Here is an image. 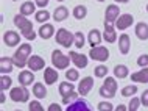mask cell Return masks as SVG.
Instances as JSON below:
<instances>
[{
    "mask_svg": "<svg viewBox=\"0 0 148 111\" xmlns=\"http://www.w3.org/2000/svg\"><path fill=\"white\" fill-rule=\"evenodd\" d=\"M14 25L21 30V34L27 41H34L36 39V31L33 28V22L27 19V16H22L21 13L14 16Z\"/></svg>",
    "mask_w": 148,
    "mask_h": 111,
    "instance_id": "6da1fadb",
    "label": "cell"
},
{
    "mask_svg": "<svg viewBox=\"0 0 148 111\" xmlns=\"http://www.w3.org/2000/svg\"><path fill=\"white\" fill-rule=\"evenodd\" d=\"M30 57H31V44H28V42L21 44V47H19V49L14 52V55H13L14 66L19 67V69H23V67L28 64Z\"/></svg>",
    "mask_w": 148,
    "mask_h": 111,
    "instance_id": "7a4b0ae2",
    "label": "cell"
},
{
    "mask_svg": "<svg viewBox=\"0 0 148 111\" xmlns=\"http://www.w3.org/2000/svg\"><path fill=\"white\" fill-rule=\"evenodd\" d=\"M117 81H115L114 77H106L103 85L100 86L98 89V94L105 99H114L115 97V92H117Z\"/></svg>",
    "mask_w": 148,
    "mask_h": 111,
    "instance_id": "3957f363",
    "label": "cell"
},
{
    "mask_svg": "<svg viewBox=\"0 0 148 111\" xmlns=\"http://www.w3.org/2000/svg\"><path fill=\"white\" fill-rule=\"evenodd\" d=\"M70 57L69 55H64L61 50H53L51 52V64H53L55 69H69V64H70Z\"/></svg>",
    "mask_w": 148,
    "mask_h": 111,
    "instance_id": "277c9868",
    "label": "cell"
},
{
    "mask_svg": "<svg viewBox=\"0 0 148 111\" xmlns=\"http://www.w3.org/2000/svg\"><path fill=\"white\" fill-rule=\"evenodd\" d=\"M10 99L13 102H17V103H27L30 100V91L27 89V86H16V88H11L10 91Z\"/></svg>",
    "mask_w": 148,
    "mask_h": 111,
    "instance_id": "5b68a950",
    "label": "cell"
},
{
    "mask_svg": "<svg viewBox=\"0 0 148 111\" xmlns=\"http://www.w3.org/2000/svg\"><path fill=\"white\" fill-rule=\"evenodd\" d=\"M56 44H61L66 49H70L72 44H75V33H70L67 28H59L55 34Z\"/></svg>",
    "mask_w": 148,
    "mask_h": 111,
    "instance_id": "8992f818",
    "label": "cell"
},
{
    "mask_svg": "<svg viewBox=\"0 0 148 111\" xmlns=\"http://www.w3.org/2000/svg\"><path fill=\"white\" fill-rule=\"evenodd\" d=\"M66 111H94V106L86 99L78 97L77 100H73L72 103H69L66 106Z\"/></svg>",
    "mask_w": 148,
    "mask_h": 111,
    "instance_id": "52a82bcc",
    "label": "cell"
},
{
    "mask_svg": "<svg viewBox=\"0 0 148 111\" xmlns=\"http://www.w3.org/2000/svg\"><path fill=\"white\" fill-rule=\"evenodd\" d=\"M89 57L95 61H100V63H105L109 59V50L108 47L105 46H97V47H92L90 52H89Z\"/></svg>",
    "mask_w": 148,
    "mask_h": 111,
    "instance_id": "ba28073f",
    "label": "cell"
},
{
    "mask_svg": "<svg viewBox=\"0 0 148 111\" xmlns=\"http://www.w3.org/2000/svg\"><path fill=\"white\" fill-rule=\"evenodd\" d=\"M3 44L6 47H16L21 44V34L17 31H13V30H6L3 33Z\"/></svg>",
    "mask_w": 148,
    "mask_h": 111,
    "instance_id": "9c48e42d",
    "label": "cell"
},
{
    "mask_svg": "<svg viewBox=\"0 0 148 111\" xmlns=\"http://www.w3.org/2000/svg\"><path fill=\"white\" fill-rule=\"evenodd\" d=\"M114 23H109V22H105V31H103V39L108 42V44H112V42L119 41V36H117V31H115Z\"/></svg>",
    "mask_w": 148,
    "mask_h": 111,
    "instance_id": "30bf717a",
    "label": "cell"
},
{
    "mask_svg": "<svg viewBox=\"0 0 148 111\" xmlns=\"http://www.w3.org/2000/svg\"><path fill=\"white\" fill-rule=\"evenodd\" d=\"M134 23V17H133V14H120V17L115 21V28L120 30V31H123V30H126V28H130L131 25Z\"/></svg>",
    "mask_w": 148,
    "mask_h": 111,
    "instance_id": "8fae6325",
    "label": "cell"
},
{
    "mask_svg": "<svg viewBox=\"0 0 148 111\" xmlns=\"http://www.w3.org/2000/svg\"><path fill=\"white\" fill-rule=\"evenodd\" d=\"M69 57H70L72 63L75 64L77 69H84V67L87 66V63H89V58H87L86 55H81L78 52H70Z\"/></svg>",
    "mask_w": 148,
    "mask_h": 111,
    "instance_id": "7c38bea8",
    "label": "cell"
},
{
    "mask_svg": "<svg viewBox=\"0 0 148 111\" xmlns=\"http://www.w3.org/2000/svg\"><path fill=\"white\" fill-rule=\"evenodd\" d=\"M27 67H28L30 70H33V72H38V70H41L45 67V61H44V58L39 57V55H31Z\"/></svg>",
    "mask_w": 148,
    "mask_h": 111,
    "instance_id": "4fadbf2b",
    "label": "cell"
},
{
    "mask_svg": "<svg viewBox=\"0 0 148 111\" xmlns=\"http://www.w3.org/2000/svg\"><path fill=\"white\" fill-rule=\"evenodd\" d=\"M120 17V8L117 5H109L105 11V22H109V23H115V21Z\"/></svg>",
    "mask_w": 148,
    "mask_h": 111,
    "instance_id": "5bb4252c",
    "label": "cell"
},
{
    "mask_svg": "<svg viewBox=\"0 0 148 111\" xmlns=\"http://www.w3.org/2000/svg\"><path fill=\"white\" fill-rule=\"evenodd\" d=\"M92 88H94V78L92 77H84L78 83V94L79 96H86V94L90 92Z\"/></svg>",
    "mask_w": 148,
    "mask_h": 111,
    "instance_id": "9a60e30c",
    "label": "cell"
},
{
    "mask_svg": "<svg viewBox=\"0 0 148 111\" xmlns=\"http://www.w3.org/2000/svg\"><path fill=\"white\" fill-rule=\"evenodd\" d=\"M119 50H120V53L122 55H128L130 53V49H131V39L130 36H128L126 33H122L120 34V38H119Z\"/></svg>",
    "mask_w": 148,
    "mask_h": 111,
    "instance_id": "2e32d148",
    "label": "cell"
},
{
    "mask_svg": "<svg viewBox=\"0 0 148 111\" xmlns=\"http://www.w3.org/2000/svg\"><path fill=\"white\" fill-rule=\"evenodd\" d=\"M59 78V74L55 67H45V72H44V81L45 85H55Z\"/></svg>",
    "mask_w": 148,
    "mask_h": 111,
    "instance_id": "e0dca14e",
    "label": "cell"
},
{
    "mask_svg": "<svg viewBox=\"0 0 148 111\" xmlns=\"http://www.w3.org/2000/svg\"><path fill=\"white\" fill-rule=\"evenodd\" d=\"M17 78H19L21 86H30L34 81V72L33 70H22V72H19Z\"/></svg>",
    "mask_w": 148,
    "mask_h": 111,
    "instance_id": "ac0fdd59",
    "label": "cell"
},
{
    "mask_svg": "<svg viewBox=\"0 0 148 111\" xmlns=\"http://www.w3.org/2000/svg\"><path fill=\"white\" fill-rule=\"evenodd\" d=\"M13 69H14L13 58H10V57H2L0 58V72H2L3 75L13 72Z\"/></svg>",
    "mask_w": 148,
    "mask_h": 111,
    "instance_id": "d6986e66",
    "label": "cell"
},
{
    "mask_svg": "<svg viewBox=\"0 0 148 111\" xmlns=\"http://www.w3.org/2000/svg\"><path fill=\"white\" fill-rule=\"evenodd\" d=\"M101 39H103V34L100 33L97 28H92L87 34V42L90 44V47H97L101 44Z\"/></svg>",
    "mask_w": 148,
    "mask_h": 111,
    "instance_id": "ffe728a7",
    "label": "cell"
},
{
    "mask_svg": "<svg viewBox=\"0 0 148 111\" xmlns=\"http://www.w3.org/2000/svg\"><path fill=\"white\" fill-rule=\"evenodd\" d=\"M134 31H136V36L140 39V41H147L148 39V23L137 22L134 27Z\"/></svg>",
    "mask_w": 148,
    "mask_h": 111,
    "instance_id": "44dd1931",
    "label": "cell"
},
{
    "mask_svg": "<svg viewBox=\"0 0 148 111\" xmlns=\"http://www.w3.org/2000/svg\"><path fill=\"white\" fill-rule=\"evenodd\" d=\"M131 81L136 83H148V67H142L140 70L131 74Z\"/></svg>",
    "mask_w": 148,
    "mask_h": 111,
    "instance_id": "7402d4cb",
    "label": "cell"
},
{
    "mask_svg": "<svg viewBox=\"0 0 148 111\" xmlns=\"http://www.w3.org/2000/svg\"><path fill=\"white\" fill-rule=\"evenodd\" d=\"M39 36H41L42 39H50L51 36H53V34H56L55 33V27L51 25V23H42L41 25V28H39Z\"/></svg>",
    "mask_w": 148,
    "mask_h": 111,
    "instance_id": "603a6c76",
    "label": "cell"
},
{
    "mask_svg": "<svg viewBox=\"0 0 148 111\" xmlns=\"http://www.w3.org/2000/svg\"><path fill=\"white\" fill-rule=\"evenodd\" d=\"M69 17V10L66 6H56V10L53 11V19L56 22H62Z\"/></svg>",
    "mask_w": 148,
    "mask_h": 111,
    "instance_id": "cb8c5ba5",
    "label": "cell"
},
{
    "mask_svg": "<svg viewBox=\"0 0 148 111\" xmlns=\"http://www.w3.org/2000/svg\"><path fill=\"white\" fill-rule=\"evenodd\" d=\"M33 96L36 99H45L47 96V89H45V85H42V83L36 81L33 85Z\"/></svg>",
    "mask_w": 148,
    "mask_h": 111,
    "instance_id": "d4e9b609",
    "label": "cell"
},
{
    "mask_svg": "<svg viewBox=\"0 0 148 111\" xmlns=\"http://www.w3.org/2000/svg\"><path fill=\"white\" fill-rule=\"evenodd\" d=\"M21 14L22 16L36 14V3H33V2H23L22 6H21Z\"/></svg>",
    "mask_w": 148,
    "mask_h": 111,
    "instance_id": "484cf974",
    "label": "cell"
},
{
    "mask_svg": "<svg viewBox=\"0 0 148 111\" xmlns=\"http://www.w3.org/2000/svg\"><path fill=\"white\" fill-rule=\"evenodd\" d=\"M75 91V86L72 81H62L61 85H59V94H61V97H66L69 96L70 92H73Z\"/></svg>",
    "mask_w": 148,
    "mask_h": 111,
    "instance_id": "4316f807",
    "label": "cell"
},
{
    "mask_svg": "<svg viewBox=\"0 0 148 111\" xmlns=\"http://www.w3.org/2000/svg\"><path fill=\"white\" fill-rule=\"evenodd\" d=\"M114 75H115V78H126L128 75H130V69L125 66V64H117L114 67Z\"/></svg>",
    "mask_w": 148,
    "mask_h": 111,
    "instance_id": "83f0119b",
    "label": "cell"
},
{
    "mask_svg": "<svg viewBox=\"0 0 148 111\" xmlns=\"http://www.w3.org/2000/svg\"><path fill=\"white\" fill-rule=\"evenodd\" d=\"M72 14H73L75 19H78V21H83V19L87 16V8L84 5H77L73 8V11H72Z\"/></svg>",
    "mask_w": 148,
    "mask_h": 111,
    "instance_id": "f1b7e54d",
    "label": "cell"
},
{
    "mask_svg": "<svg viewBox=\"0 0 148 111\" xmlns=\"http://www.w3.org/2000/svg\"><path fill=\"white\" fill-rule=\"evenodd\" d=\"M50 19V13L47 10H39V11H36V14H34V21L36 22H39V23H47V21Z\"/></svg>",
    "mask_w": 148,
    "mask_h": 111,
    "instance_id": "f546056e",
    "label": "cell"
},
{
    "mask_svg": "<svg viewBox=\"0 0 148 111\" xmlns=\"http://www.w3.org/2000/svg\"><path fill=\"white\" fill-rule=\"evenodd\" d=\"M77 49H83L86 46V36L83 34V31H77L75 33V44H73Z\"/></svg>",
    "mask_w": 148,
    "mask_h": 111,
    "instance_id": "4dcf8cb0",
    "label": "cell"
},
{
    "mask_svg": "<svg viewBox=\"0 0 148 111\" xmlns=\"http://www.w3.org/2000/svg\"><path fill=\"white\" fill-rule=\"evenodd\" d=\"M136 92H137V86L136 85H128L120 91V94H122L123 97H134Z\"/></svg>",
    "mask_w": 148,
    "mask_h": 111,
    "instance_id": "1f68e13d",
    "label": "cell"
},
{
    "mask_svg": "<svg viewBox=\"0 0 148 111\" xmlns=\"http://www.w3.org/2000/svg\"><path fill=\"white\" fill-rule=\"evenodd\" d=\"M66 78H67V81H77L78 78H79V72H78V69H66Z\"/></svg>",
    "mask_w": 148,
    "mask_h": 111,
    "instance_id": "d6a6232c",
    "label": "cell"
},
{
    "mask_svg": "<svg viewBox=\"0 0 148 111\" xmlns=\"http://www.w3.org/2000/svg\"><path fill=\"white\" fill-rule=\"evenodd\" d=\"M94 75H95L97 78H106V77H108V67L103 66V64L97 66V67L94 69Z\"/></svg>",
    "mask_w": 148,
    "mask_h": 111,
    "instance_id": "836d02e7",
    "label": "cell"
},
{
    "mask_svg": "<svg viewBox=\"0 0 148 111\" xmlns=\"http://www.w3.org/2000/svg\"><path fill=\"white\" fill-rule=\"evenodd\" d=\"M140 105H142L140 97H136V96H134V97H131L130 103H128V111H137Z\"/></svg>",
    "mask_w": 148,
    "mask_h": 111,
    "instance_id": "e575fe53",
    "label": "cell"
},
{
    "mask_svg": "<svg viewBox=\"0 0 148 111\" xmlns=\"http://www.w3.org/2000/svg\"><path fill=\"white\" fill-rule=\"evenodd\" d=\"M11 85H13V80H11L8 75H2V78H0V89L6 91V89L11 88Z\"/></svg>",
    "mask_w": 148,
    "mask_h": 111,
    "instance_id": "d590c367",
    "label": "cell"
},
{
    "mask_svg": "<svg viewBox=\"0 0 148 111\" xmlns=\"http://www.w3.org/2000/svg\"><path fill=\"white\" fill-rule=\"evenodd\" d=\"M97 110L98 111H114L115 108H114V105L111 103V102H100V103L97 105Z\"/></svg>",
    "mask_w": 148,
    "mask_h": 111,
    "instance_id": "8d00e7d4",
    "label": "cell"
},
{
    "mask_svg": "<svg viewBox=\"0 0 148 111\" xmlns=\"http://www.w3.org/2000/svg\"><path fill=\"white\" fill-rule=\"evenodd\" d=\"M79 97V94L78 92H75V91H73V92H70L69 94V96H66V97H62V105H69V103H72V102H73V100H77V99Z\"/></svg>",
    "mask_w": 148,
    "mask_h": 111,
    "instance_id": "74e56055",
    "label": "cell"
},
{
    "mask_svg": "<svg viewBox=\"0 0 148 111\" xmlns=\"http://www.w3.org/2000/svg\"><path fill=\"white\" fill-rule=\"evenodd\" d=\"M28 110H30V111H45V110H44V106L39 103L38 100L30 102V103H28Z\"/></svg>",
    "mask_w": 148,
    "mask_h": 111,
    "instance_id": "f35d334b",
    "label": "cell"
},
{
    "mask_svg": "<svg viewBox=\"0 0 148 111\" xmlns=\"http://www.w3.org/2000/svg\"><path fill=\"white\" fill-rule=\"evenodd\" d=\"M137 66L139 67H148V55L143 53L137 58Z\"/></svg>",
    "mask_w": 148,
    "mask_h": 111,
    "instance_id": "ab89813d",
    "label": "cell"
},
{
    "mask_svg": "<svg viewBox=\"0 0 148 111\" xmlns=\"http://www.w3.org/2000/svg\"><path fill=\"white\" fill-rule=\"evenodd\" d=\"M140 102H142V105H143V106H148V89H145V91L142 92Z\"/></svg>",
    "mask_w": 148,
    "mask_h": 111,
    "instance_id": "60d3db41",
    "label": "cell"
},
{
    "mask_svg": "<svg viewBox=\"0 0 148 111\" xmlns=\"http://www.w3.org/2000/svg\"><path fill=\"white\" fill-rule=\"evenodd\" d=\"M36 6H39L41 10H45V6L49 5V0H34Z\"/></svg>",
    "mask_w": 148,
    "mask_h": 111,
    "instance_id": "b9f144b4",
    "label": "cell"
},
{
    "mask_svg": "<svg viewBox=\"0 0 148 111\" xmlns=\"http://www.w3.org/2000/svg\"><path fill=\"white\" fill-rule=\"evenodd\" d=\"M47 111H62V110H61V106H59L58 103H51Z\"/></svg>",
    "mask_w": 148,
    "mask_h": 111,
    "instance_id": "7bdbcfd3",
    "label": "cell"
},
{
    "mask_svg": "<svg viewBox=\"0 0 148 111\" xmlns=\"http://www.w3.org/2000/svg\"><path fill=\"white\" fill-rule=\"evenodd\" d=\"M114 111H128V106L126 105H122V103H120L119 106H115V110Z\"/></svg>",
    "mask_w": 148,
    "mask_h": 111,
    "instance_id": "ee69618b",
    "label": "cell"
},
{
    "mask_svg": "<svg viewBox=\"0 0 148 111\" xmlns=\"http://www.w3.org/2000/svg\"><path fill=\"white\" fill-rule=\"evenodd\" d=\"M3 92H5V91H2V94H0V102H2V103H5V100H6V96H5Z\"/></svg>",
    "mask_w": 148,
    "mask_h": 111,
    "instance_id": "f6af8a7d",
    "label": "cell"
},
{
    "mask_svg": "<svg viewBox=\"0 0 148 111\" xmlns=\"http://www.w3.org/2000/svg\"><path fill=\"white\" fill-rule=\"evenodd\" d=\"M114 2H115V3H128L130 0H114Z\"/></svg>",
    "mask_w": 148,
    "mask_h": 111,
    "instance_id": "bcb514c9",
    "label": "cell"
},
{
    "mask_svg": "<svg viewBox=\"0 0 148 111\" xmlns=\"http://www.w3.org/2000/svg\"><path fill=\"white\" fill-rule=\"evenodd\" d=\"M97 2H105V0H97Z\"/></svg>",
    "mask_w": 148,
    "mask_h": 111,
    "instance_id": "7dc6e473",
    "label": "cell"
},
{
    "mask_svg": "<svg viewBox=\"0 0 148 111\" xmlns=\"http://www.w3.org/2000/svg\"><path fill=\"white\" fill-rule=\"evenodd\" d=\"M56 2H64V0H56Z\"/></svg>",
    "mask_w": 148,
    "mask_h": 111,
    "instance_id": "c3c4849f",
    "label": "cell"
},
{
    "mask_svg": "<svg viewBox=\"0 0 148 111\" xmlns=\"http://www.w3.org/2000/svg\"><path fill=\"white\" fill-rule=\"evenodd\" d=\"M147 13H148V5H147Z\"/></svg>",
    "mask_w": 148,
    "mask_h": 111,
    "instance_id": "681fc988",
    "label": "cell"
},
{
    "mask_svg": "<svg viewBox=\"0 0 148 111\" xmlns=\"http://www.w3.org/2000/svg\"><path fill=\"white\" fill-rule=\"evenodd\" d=\"M14 111H21V110H14Z\"/></svg>",
    "mask_w": 148,
    "mask_h": 111,
    "instance_id": "f907efd6",
    "label": "cell"
},
{
    "mask_svg": "<svg viewBox=\"0 0 148 111\" xmlns=\"http://www.w3.org/2000/svg\"><path fill=\"white\" fill-rule=\"evenodd\" d=\"M13 2H17V0H13Z\"/></svg>",
    "mask_w": 148,
    "mask_h": 111,
    "instance_id": "816d5d0a",
    "label": "cell"
}]
</instances>
